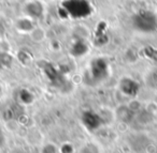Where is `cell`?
<instances>
[{"instance_id":"10","label":"cell","mask_w":157,"mask_h":153,"mask_svg":"<svg viewBox=\"0 0 157 153\" xmlns=\"http://www.w3.org/2000/svg\"><path fill=\"white\" fill-rule=\"evenodd\" d=\"M3 32H5V27H3L2 22H1V20H0V38L2 37Z\"/></svg>"},{"instance_id":"11","label":"cell","mask_w":157,"mask_h":153,"mask_svg":"<svg viewBox=\"0 0 157 153\" xmlns=\"http://www.w3.org/2000/svg\"><path fill=\"white\" fill-rule=\"evenodd\" d=\"M5 64V61L2 60V58H1V55H0V69L2 67V65Z\"/></svg>"},{"instance_id":"4","label":"cell","mask_w":157,"mask_h":153,"mask_svg":"<svg viewBox=\"0 0 157 153\" xmlns=\"http://www.w3.org/2000/svg\"><path fill=\"white\" fill-rule=\"evenodd\" d=\"M121 91L128 97H135L139 90V85L131 78H124L120 85Z\"/></svg>"},{"instance_id":"1","label":"cell","mask_w":157,"mask_h":153,"mask_svg":"<svg viewBox=\"0 0 157 153\" xmlns=\"http://www.w3.org/2000/svg\"><path fill=\"white\" fill-rule=\"evenodd\" d=\"M132 26L139 32H153L157 28V17L152 12L141 11L133 15Z\"/></svg>"},{"instance_id":"3","label":"cell","mask_w":157,"mask_h":153,"mask_svg":"<svg viewBox=\"0 0 157 153\" xmlns=\"http://www.w3.org/2000/svg\"><path fill=\"white\" fill-rule=\"evenodd\" d=\"M82 122L87 129L95 131V129H98L103 124V119L96 112L86 111L82 116Z\"/></svg>"},{"instance_id":"5","label":"cell","mask_w":157,"mask_h":153,"mask_svg":"<svg viewBox=\"0 0 157 153\" xmlns=\"http://www.w3.org/2000/svg\"><path fill=\"white\" fill-rule=\"evenodd\" d=\"M144 82L147 88H150L151 90H157V67L152 69L146 73Z\"/></svg>"},{"instance_id":"9","label":"cell","mask_w":157,"mask_h":153,"mask_svg":"<svg viewBox=\"0 0 157 153\" xmlns=\"http://www.w3.org/2000/svg\"><path fill=\"white\" fill-rule=\"evenodd\" d=\"M3 144H5V135H3L2 129H1V127H0V147L2 146Z\"/></svg>"},{"instance_id":"8","label":"cell","mask_w":157,"mask_h":153,"mask_svg":"<svg viewBox=\"0 0 157 153\" xmlns=\"http://www.w3.org/2000/svg\"><path fill=\"white\" fill-rule=\"evenodd\" d=\"M73 146L70 142H65L59 148V153H73Z\"/></svg>"},{"instance_id":"6","label":"cell","mask_w":157,"mask_h":153,"mask_svg":"<svg viewBox=\"0 0 157 153\" xmlns=\"http://www.w3.org/2000/svg\"><path fill=\"white\" fill-rule=\"evenodd\" d=\"M132 116H133V111L131 110V108L129 106H122L116 111V117L122 122H129V121H131Z\"/></svg>"},{"instance_id":"2","label":"cell","mask_w":157,"mask_h":153,"mask_svg":"<svg viewBox=\"0 0 157 153\" xmlns=\"http://www.w3.org/2000/svg\"><path fill=\"white\" fill-rule=\"evenodd\" d=\"M90 75L95 82H100L108 73V64L105 59H95L90 64Z\"/></svg>"},{"instance_id":"12","label":"cell","mask_w":157,"mask_h":153,"mask_svg":"<svg viewBox=\"0 0 157 153\" xmlns=\"http://www.w3.org/2000/svg\"><path fill=\"white\" fill-rule=\"evenodd\" d=\"M1 92H2V89H1V87H0V94H1Z\"/></svg>"},{"instance_id":"7","label":"cell","mask_w":157,"mask_h":153,"mask_svg":"<svg viewBox=\"0 0 157 153\" xmlns=\"http://www.w3.org/2000/svg\"><path fill=\"white\" fill-rule=\"evenodd\" d=\"M40 153H59V149L52 142L43 144V147L40 150Z\"/></svg>"}]
</instances>
